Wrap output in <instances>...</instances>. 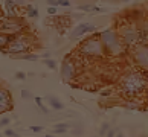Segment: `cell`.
<instances>
[{"instance_id":"obj_33","label":"cell","mask_w":148,"mask_h":137,"mask_svg":"<svg viewBox=\"0 0 148 137\" xmlns=\"http://www.w3.org/2000/svg\"><path fill=\"white\" fill-rule=\"evenodd\" d=\"M116 137H124V134H122V133H118V134H116Z\"/></svg>"},{"instance_id":"obj_19","label":"cell","mask_w":148,"mask_h":137,"mask_svg":"<svg viewBox=\"0 0 148 137\" xmlns=\"http://www.w3.org/2000/svg\"><path fill=\"white\" fill-rule=\"evenodd\" d=\"M43 63H45V65L49 70H57L58 69V63L53 58H46V59H43Z\"/></svg>"},{"instance_id":"obj_13","label":"cell","mask_w":148,"mask_h":137,"mask_svg":"<svg viewBox=\"0 0 148 137\" xmlns=\"http://www.w3.org/2000/svg\"><path fill=\"white\" fill-rule=\"evenodd\" d=\"M47 102H49V105H51V108L55 110V111H61V110H64V104L55 96H47Z\"/></svg>"},{"instance_id":"obj_29","label":"cell","mask_w":148,"mask_h":137,"mask_svg":"<svg viewBox=\"0 0 148 137\" xmlns=\"http://www.w3.org/2000/svg\"><path fill=\"white\" fill-rule=\"evenodd\" d=\"M116 134H118V130H108L106 137H116Z\"/></svg>"},{"instance_id":"obj_20","label":"cell","mask_w":148,"mask_h":137,"mask_svg":"<svg viewBox=\"0 0 148 137\" xmlns=\"http://www.w3.org/2000/svg\"><path fill=\"white\" fill-rule=\"evenodd\" d=\"M138 105H139V104H138L136 99H128L127 102H125V108H127V110H136Z\"/></svg>"},{"instance_id":"obj_28","label":"cell","mask_w":148,"mask_h":137,"mask_svg":"<svg viewBox=\"0 0 148 137\" xmlns=\"http://www.w3.org/2000/svg\"><path fill=\"white\" fill-rule=\"evenodd\" d=\"M9 122H11V119H9V117L0 119V128H2V127H6V125H9Z\"/></svg>"},{"instance_id":"obj_16","label":"cell","mask_w":148,"mask_h":137,"mask_svg":"<svg viewBox=\"0 0 148 137\" xmlns=\"http://www.w3.org/2000/svg\"><path fill=\"white\" fill-rule=\"evenodd\" d=\"M15 58H17V59H25V61H32V63H35V61H38V59H40V55L29 52V53L18 55V57H15Z\"/></svg>"},{"instance_id":"obj_7","label":"cell","mask_w":148,"mask_h":137,"mask_svg":"<svg viewBox=\"0 0 148 137\" xmlns=\"http://www.w3.org/2000/svg\"><path fill=\"white\" fill-rule=\"evenodd\" d=\"M60 73H61V78L64 82H72L75 81L76 75H78V64L73 58L66 57L61 63V69H60Z\"/></svg>"},{"instance_id":"obj_9","label":"cell","mask_w":148,"mask_h":137,"mask_svg":"<svg viewBox=\"0 0 148 137\" xmlns=\"http://www.w3.org/2000/svg\"><path fill=\"white\" fill-rule=\"evenodd\" d=\"M96 31V25L90 23V21H84V23H79L78 26H75L72 32L69 34V38L70 40H78V38L84 37L90 32H95Z\"/></svg>"},{"instance_id":"obj_27","label":"cell","mask_w":148,"mask_h":137,"mask_svg":"<svg viewBox=\"0 0 148 137\" xmlns=\"http://www.w3.org/2000/svg\"><path fill=\"white\" fill-rule=\"evenodd\" d=\"M26 75L25 72H15V79H18V81H25L26 79Z\"/></svg>"},{"instance_id":"obj_6","label":"cell","mask_w":148,"mask_h":137,"mask_svg":"<svg viewBox=\"0 0 148 137\" xmlns=\"http://www.w3.org/2000/svg\"><path fill=\"white\" fill-rule=\"evenodd\" d=\"M26 31V23L23 18L20 17H14V18H8V17H2L0 18V32L6 34L9 37H15L20 34H25Z\"/></svg>"},{"instance_id":"obj_8","label":"cell","mask_w":148,"mask_h":137,"mask_svg":"<svg viewBox=\"0 0 148 137\" xmlns=\"http://www.w3.org/2000/svg\"><path fill=\"white\" fill-rule=\"evenodd\" d=\"M131 57L136 65L144 70H148V44H138L131 50Z\"/></svg>"},{"instance_id":"obj_2","label":"cell","mask_w":148,"mask_h":137,"mask_svg":"<svg viewBox=\"0 0 148 137\" xmlns=\"http://www.w3.org/2000/svg\"><path fill=\"white\" fill-rule=\"evenodd\" d=\"M99 38L104 44V49H106V53L110 55V57H119L125 52V43L122 41L119 32L116 29H104L101 34H99Z\"/></svg>"},{"instance_id":"obj_31","label":"cell","mask_w":148,"mask_h":137,"mask_svg":"<svg viewBox=\"0 0 148 137\" xmlns=\"http://www.w3.org/2000/svg\"><path fill=\"white\" fill-rule=\"evenodd\" d=\"M11 2H14V3L20 8V6H25V2H26V0H11Z\"/></svg>"},{"instance_id":"obj_36","label":"cell","mask_w":148,"mask_h":137,"mask_svg":"<svg viewBox=\"0 0 148 137\" xmlns=\"http://www.w3.org/2000/svg\"><path fill=\"white\" fill-rule=\"evenodd\" d=\"M0 137H2V134H0Z\"/></svg>"},{"instance_id":"obj_18","label":"cell","mask_w":148,"mask_h":137,"mask_svg":"<svg viewBox=\"0 0 148 137\" xmlns=\"http://www.w3.org/2000/svg\"><path fill=\"white\" fill-rule=\"evenodd\" d=\"M34 101H35V105H37V108L40 110L41 113H45V114H47L49 113V108L43 104V97H40V96H35L34 97Z\"/></svg>"},{"instance_id":"obj_4","label":"cell","mask_w":148,"mask_h":137,"mask_svg":"<svg viewBox=\"0 0 148 137\" xmlns=\"http://www.w3.org/2000/svg\"><path fill=\"white\" fill-rule=\"evenodd\" d=\"M32 46H34V40L29 34H20V35H15L11 38L9 44L6 47L5 53L9 55V57H18V55H23V53H29Z\"/></svg>"},{"instance_id":"obj_3","label":"cell","mask_w":148,"mask_h":137,"mask_svg":"<svg viewBox=\"0 0 148 137\" xmlns=\"http://www.w3.org/2000/svg\"><path fill=\"white\" fill-rule=\"evenodd\" d=\"M78 53L81 57L92 58V59H99V58H104L107 55L99 35L98 37L92 35L89 38H86L84 41H81L79 46H78Z\"/></svg>"},{"instance_id":"obj_23","label":"cell","mask_w":148,"mask_h":137,"mask_svg":"<svg viewBox=\"0 0 148 137\" xmlns=\"http://www.w3.org/2000/svg\"><path fill=\"white\" fill-rule=\"evenodd\" d=\"M3 133H5V136H6V137H18V133H17V131H14V130H11V128L5 130Z\"/></svg>"},{"instance_id":"obj_32","label":"cell","mask_w":148,"mask_h":137,"mask_svg":"<svg viewBox=\"0 0 148 137\" xmlns=\"http://www.w3.org/2000/svg\"><path fill=\"white\" fill-rule=\"evenodd\" d=\"M46 137H57V136H55V134L52 133V134H46Z\"/></svg>"},{"instance_id":"obj_17","label":"cell","mask_w":148,"mask_h":137,"mask_svg":"<svg viewBox=\"0 0 148 137\" xmlns=\"http://www.w3.org/2000/svg\"><path fill=\"white\" fill-rule=\"evenodd\" d=\"M25 11H26V15H28L29 18H37L38 17V9L34 6V5H26Z\"/></svg>"},{"instance_id":"obj_21","label":"cell","mask_w":148,"mask_h":137,"mask_svg":"<svg viewBox=\"0 0 148 137\" xmlns=\"http://www.w3.org/2000/svg\"><path fill=\"white\" fill-rule=\"evenodd\" d=\"M108 130H110V125H108V122H104L101 125V130H99V136H106L108 133Z\"/></svg>"},{"instance_id":"obj_5","label":"cell","mask_w":148,"mask_h":137,"mask_svg":"<svg viewBox=\"0 0 148 137\" xmlns=\"http://www.w3.org/2000/svg\"><path fill=\"white\" fill-rule=\"evenodd\" d=\"M118 32H119L121 38H122V41L125 43L127 47L138 46L139 41L142 40V32L139 31V27L133 21H128V23H124L122 26H119Z\"/></svg>"},{"instance_id":"obj_34","label":"cell","mask_w":148,"mask_h":137,"mask_svg":"<svg viewBox=\"0 0 148 137\" xmlns=\"http://www.w3.org/2000/svg\"><path fill=\"white\" fill-rule=\"evenodd\" d=\"M124 2H128V0H124Z\"/></svg>"},{"instance_id":"obj_12","label":"cell","mask_w":148,"mask_h":137,"mask_svg":"<svg viewBox=\"0 0 148 137\" xmlns=\"http://www.w3.org/2000/svg\"><path fill=\"white\" fill-rule=\"evenodd\" d=\"M78 11L81 12H87V14H98V12H106V9H102L96 5H92V3H83L78 6Z\"/></svg>"},{"instance_id":"obj_35","label":"cell","mask_w":148,"mask_h":137,"mask_svg":"<svg viewBox=\"0 0 148 137\" xmlns=\"http://www.w3.org/2000/svg\"><path fill=\"white\" fill-rule=\"evenodd\" d=\"M145 111H148V108H147V110H145Z\"/></svg>"},{"instance_id":"obj_22","label":"cell","mask_w":148,"mask_h":137,"mask_svg":"<svg viewBox=\"0 0 148 137\" xmlns=\"http://www.w3.org/2000/svg\"><path fill=\"white\" fill-rule=\"evenodd\" d=\"M31 133H35V134H40L43 130H45V127H41V125H31L29 127Z\"/></svg>"},{"instance_id":"obj_24","label":"cell","mask_w":148,"mask_h":137,"mask_svg":"<svg viewBox=\"0 0 148 137\" xmlns=\"http://www.w3.org/2000/svg\"><path fill=\"white\" fill-rule=\"evenodd\" d=\"M32 97H34V96L31 95L29 90H26V89L21 90V99H32Z\"/></svg>"},{"instance_id":"obj_15","label":"cell","mask_w":148,"mask_h":137,"mask_svg":"<svg viewBox=\"0 0 148 137\" xmlns=\"http://www.w3.org/2000/svg\"><path fill=\"white\" fill-rule=\"evenodd\" d=\"M11 38H12V37H9L6 34H3V32H0V52H2V53H5V50H6Z\"/></svg>"},{"instance_id":"obj_26","label":"cell","mask_w":148,"mask_h":137,"mask_svg":"<svg viewBox=\"0 0 148 137\" xmlns=\"http://www.w3.org/2000/svg\"><path fill=\"white\" fill-rule=\"evenodd\" d=\"M70 5H72L70 0H58V6L60 8H69Z\"/></svg>"},{"instance_id":"obj_30","label":"cell","mask_w":148,"mask_h":137,"mask_svg":"<svg viewBox=\"0 0 148 137\" xmlns=\"http://www.w3.org/2000/svg\"><path fill=\"white\" fill-rule=\"evenodd\" d=\"M47 6H58V0H46Z\"/></svg>"},{"instance_id":"obj_25","label":"cell","mask_w":148,"mask_h":137,"mask_svg":"<svg viewBox=\"0 0 148 137\" xmlns=\"http://www.w3.org/2000/svg\"><path fill=\"white\" fill-rule=\"evenodd\" d=\"M46 11H47L49 15H57L58 14V6H47Z\"/></svg>"},{"instance_id":"obj_14","label":"cell","mask_w":148,"mask_h":137,"mask_svg":"<svg viewBox=\"0 0 148 137\" xmlns=\"http://www.w3.org/2000/svg\"><path fill=\"white\" fill-rule=\"evenodd\" d=\"M70 128V125L67 122H61V123H55L53 125V130H52V133L58 136V134H64V133H67Z\"/></svg>"},{"instance_id":"obj_1","label":"cell","mask_w":148,"mask_h":137,"mask_svg":"<svg viewBox=\"0 0 148 137\" xmlns=\"http://www.w3.org/2000/svg\"><path fill=\"white\" fill-rule=\"evenodd\" d=\"M148 89V78L142 72H128L121 81V91L128 99H136Z\"/></svg>"},{"instance_id":"obj_10","label":"cell","mask_w":148,"mask_h":137,"mask_svg":"<svg viewBox=\"0 0 148 137\" xmlns=\"http://www.w3.org/2000/svg\"><path fill=\"white\" fill-rule=\"evenodd\" d=\"M14 108V101H12V95L6 87L0 85V114L8 113Z\"/></svg>"},{"instance_id":"obj_11","label":"cell","mask_w":148,"mask_h":137,"mask_svg":"<svg viewBox=\"0 0 148 137\" xmlns=\"http://www.w3.org/2000/svg\"><path fill=\"white\" fill-rule=\"evenodd\" d=\"M0 2H2V12L5 17L8 18L18 17V6L14 2H11V0H0Z\"/></svg>"}]
</instances>
